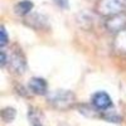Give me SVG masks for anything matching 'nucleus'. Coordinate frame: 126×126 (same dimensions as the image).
Returning a JSON list of instances; mask_svg holds the SVG:
<instances>
[{
  "label": "nucleus",
  "instance_id": "f257e3e1",
  "mask_svg": "<svg viewBox=\"0 0 126 126\" xmlns=\"http://www.w3.org/2000/svg\"><path fill=\"white\" fill-rule=\"evenodd\" d=\"M96 10L100 15L106 18L124 14L126 12V0H98Z\"/></svg>",
  "mask_w": 126,
  "mask_h": 126
},
{
  "label": "nucleus",
  "instance_id": "f03ea898",
  "mask_svg": "<svg viewBox=\"0 0 126 126\" xmlns=\"http://www.w3.org/2000/svg\"><path fill=\"white\" fill-rule=\"evenodd\" d=\"M48 101L57 109H68L75 102V94L68 90H57L48 94Z\"/></svg>",
  "mask_w": 126,
  "mask_h": 126
},
{
  "label": "nucleus",
  "instance_id": "7ed1b4c3",
  "mask_svg": "<svg viewBox=\"0 0 126 126\" xmlns=\"http://www.w3.org/2000/svg\"><path fill=\"white\" fill-rule=\"evenodd\" d=\"M92 106L96 109L97 111H105L110 110L112 107V100L109 96V93H106L105 91H98L92 96Z\"/></svg>",
  "mask_w": 126,
  "mask_h": 126
},
{
  "label": "nucleus",
  "instance_id": "20e7f679",
  "mask_svg": "<svg viewBox=\"0 0 126 126\" xmlns=\"http://www.w3.org/2000/svg\"><path fill=\"white\" fill-rule=\"evenodd\" d=\"M8 63L16 73H23L25 69V58L22 53V49L12 52V54L8 56Z\"/></svg>",
  "mask_w": 126,
  "mask_h": 126
},
{
  "label": "nucleus",
  "instance_id": "39448f33",
  "mask_svg": "<svg viewBox=\"0 0 126 126\" xmlns=\"http://www.w3.org/2000/svg\"><path fill=\"white\" fill-rule=\"evenodd\" d=\"M106 27L110 32H115V33L117 34L119 32L126 29V15L120 14V15H115V16L107 18Z\"/></svg>",
  "mask_w": 126,
  "mask_h": 126
},
{
  "label": "nucleus",
  "instance_id": "423d86ee",
  "mask_svg": "<svg viewBox=\"0 0 126 126\" xmlns=\"http://www.w3.org/2000/svg\"><path fill=\"white\" fill-rule=\"evenodd\" d=\"M29 90L35 94H46L48 93V83L44 78L33 77L29 81Z\"/></svg>",
  "mask_w": 126,
  "mask_h": 126
},
{
  "label": "nucleus",
  "instance_id": "0eeeda50",
  "mask_svg": "<svg viewBox=\"0 0 126 126\" xmlns=\"http://www.w3.org/2000/svg\"><path fill=\"white\" fill-rule=\"evenodd\" d=\"M113 49L119 53L126 54V29L119 32L113 40Z\"/></svg>",
  "mask_w": 126,
  "mask_h": 126
},
{
  "label": "nucleus",
  "instance_id": "6e6552de",
  "mask_svg": "<svg viewBox=\"0 0 126 126\" xmlns=\"http://www.w3.org/2000/svg\"><path fill=\"white\" fill-rule=\"evenodd\" d=\"M33 6H34V4L32 3L30 0H22V1H19L15 5L14 10H15V13L18 15L25 16V15H28L32 12V10H33Z\"/></svg>",
  "mask_w": 126,
  "mask_h": 126
},
{
  "label": "nucleus",
  "instance_id": "1a4fd4ad",
  "mask_svg": "<svg viewBox=\"0 0 126 126\" xmlns=\"http://www.w3.org/2000/svg\"><path fill=\"white\" fill-rule=\"evenodd\" d=\"M27 20H28V24H29L30 27H33L34 23H38L39 29L44 28V27L47 25V19H46L43 15H40V14H33V15H30L29 18H27Z\"/></svg>",
  "mask_w": 126,
  "mask_h": 126
},
{
  "label": "nucleus",
  "instance_id": "9d476101",
  "mask_svg": "<svg viewBox=\"0 0 126 126\" xmlns=\"http://www.w3.org/2000/svg\"><path fill=\"white\" fill-rule=\"evenodd\" d=\"M15 115H16V112L13 107H6L1 111V117L5 122H12L15 119Z\"/></svg>",
  "mask_w": 126,
  "mask_h": 126
},
{
  "label": "nucleus",
  "instance_id": "9b49d317",
  "mask_svg": "<svg viewBox=\"0 0 126 126\" xmlns=\"http://www.w3.org/2000/svg\"><path fill=\"white\" fill-rule=\"evenodd\" d=\"M0 34H1V38H0V44H1V48H4L8 44V33H6V29L4 25H1L0 28Z\"/></svg>",
  "mask_w": 126,
  "mask_h": 126
},
{
  "label": "nucleus",
  "instance_id": "f8f14e48",
  "mask_svg": "<svg viewBox=\"0 0 126 126\" xmlns=\"http://www.w3.org/2000/svg\"><path fill=\"white\" fill-rule=\"evenodd\" d=\"M6 63H8V54H6L5 49L3 48L1 49V62H0V64H1V67H5Z\"/></svg>",
  "mask_w": 126,
  "mask_h": 126
},
{
  "label": "nucleus",
  "instance_id": "ddd939ff",
  "mask_svg": "<svg viewBox=\"0 0 126 126\" xmlns=\"http://www.w3.org/2000/svg\"><path fill=\"white\" fill-rule=\"evenodd\" d=\"M53 1H54L59 8H63V9L68 8V0H53Z\"/></svg>",
  "mask_w": 126,
  "mask_h": 126
},
{
  "label": "nucleus",
  "instance_id": "4468645a",
  "mask_svg": "<svg viewBox=\"0 0 126 126\" xmlns=\"http://www.w3.org/2000/svg\"><path fill=\"white\" fill-rule=\"evenodd\" d=\"M34 126H42V125H34Z\"/></svg>",
  "mask_w": 126,
  "mask_h": 126
}]
</instances>
